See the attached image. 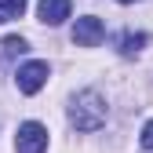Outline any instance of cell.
I'll use <instances>...</instances> for the list:
<instances>
[{"instance_id":"cell-1","label":"cell","mask_w":153,"mask_h":153,"mask_svg":"<svg viewBox=\"0 0 153 153\" xmlns=\"http://www.w3.org/2000/svg\"><path fill=\"white\" fill-rule=\"evenodd\" d=\"M69 124L76 131H99L106 124V99L99 91H80L69 106Z\"/></svg>"},{"instance_id":"cell-2","label":"cell","mask_w":153,"mask_h":153,"mask_svg":"<svg viewBox=\"0 0 153 153\" xmlns=\"http://www.w3.org/2000/svg\"><path fill=\"white\" fill-rule=\"evenodd\" d=\"M15 149L18 153H44L48 149V128L36 120H26L15 135Z\"/></svg>"},{"instance_id":"cell-3","label":"cell","mask_w":153,"mask_h":153,"mask_svg":"<svg viewBox=\"0 0 153 153\" xmlns=\"http://www.w3.org/2000/svg\"><path fill=\"white\" fill-rule=\"evenodd\" d=\"M15 84H18L22 95H36V91L48 84V62H26V66H18Z\"/></svg>"},{"instance_id":"cell-4","label":"cell","mask_w":153,"mask_h":153,"mask_svg":"<svg viewBox=\"0 0 153 153\" xmlns=\"http://www.w3.org/2000/svg\"><path fill=\"white\" fill-rule=\"evenodd\" d=\"M102 36H106L102 18H95V15L76 18V26H73V44H76V48H99Z\"/></svg>"},{"instance_id":"cell-5","label":"cell","mask_w":153,"mask_h":153,"mask_svg":"<svg viewBox=\"0 0 153 153\" xmlns=\"http://www.w3.org/2000/svg\"><path fill=\"white\" fill-rule=\"evenodd\" d=\"M40 22H48V26H62L66 18H69V11H73V4L69 0H40Z\"/></svg>"},{"instance_id":"cell-6","label":"cell","mask_w":153,"mask_h":153,"mask_svg":"<svg viewBox=\"0 0 153 153\" xmlns=\"http://www.w3.org/2000/svg\"><path fill=\"white\" fill-rule=\"evenodd\" d=\"M146 40H149L146 33H124L120 40H117V48H120V55H135V51L146 48Z\"/></svg>"},{"instance_id":"cell-7","label":"cell","mask_w":153,"mask_h":153,"mask_svg":"<svg viewBox=\"0 0 153 153\" xmlns=\"http://www.w3.org/2000/svg\"><path fill=\"white\" fill-rule=\"evenodd\" d=\"M22 11H26V0H0V26L22 18Z\"/></svg>"},{"instance_id":"cell-8","label":"cell","mask_w":153,"mask_h":153,"mask_svg":"<svg viewBox=\"0 0 153 153\" xmlns=\"http://www.w3.org/2000/svg\"><path fill=\"white\" fill-rule=\"evenodd\" d=\"M4 51L7 55H22L26 51V40H22V36H7V40H4Z\"/></svg>"},{"instance_id":"cell-9","label":"cell","mask_w":153,"mask_h":153,"mask_svg":"<svg viewBox=\"0 0 153 153\" xmlns=\"http://www.w3.org/2000/svg\"><path fill=\"white\" fill-rule=\"evenodd\" d=\"M139 142H142V149H153V120L142 128V135H139Z\"/></svg>"},{"instance_id":"cell-10","label":"cell","mask_w":153,"mask_h":153,"mask_svg":"<svg viewBox=\"0 0 153 153\" xmlns=\"http://www.w3.org/2000/svg\"><path fill=\"white\" fill-rule=\"evenodd\" d=\"M120 4H135V0H120Z\"/></svg>"}]
</instances>
